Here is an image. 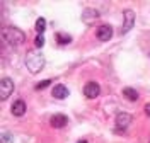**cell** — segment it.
Segmentation results:
<instances>
[{
	"instance_id": "6",
	"label": "cell",
	"mask_w": 150,
	"mask_h": 143,
	"mask_svg": "<svg viewBox=\"0 0 150 143\" xmlns=\"http://www.w3.org/2000/svg\"><path fill=\"white\" fill-rule=\"evenodd\" d=\"M101 94V87L97 82H87L84 85V95L89 99H96L97 95Z\"/></svg>"
},
{
	"instance_id": "7",
	"label": "cell",
	"mask_w": 150,
	"mask_h": 143,
	"mask_svg": "<svg viewBox=\"0 0 150 143\" xmlns=\"http://www.w3.org/2000/svg\"><path fill=\"white\" fill-rule=\"evenodd\" d=\"M131 121H133V118H131L128 113H120V114L116 116V126H118L120 130H126L131 124Z\"/></svg>"
},
{
	"instance_id": "11",
	"label": "cell",
	"mask_w": 150,
	"mask_h": 143,
	"mask_svg": "<svg viewBox=\"0 0 150 143\" xmlns=\"http://www.w3.org/2000/svg\"><path fill=\"white\" fill-rule=\"evenodd\" d=\"M10 111H12V114L14 116H24V113H26V102L22 101V99H17L14 104H12V107H10Z\"/></svg>"
},
{
	"instance_id": "5",
	"label": "cell",
	"mask_w": 150,
	"mask_h": 143,
	"mask_svg": "<svg viewBox=\"0 0 150 143\" xmlns=\"http://www.w3.org/2000/svg\"><path fill=\"white\" fill-rule=\"evenodd\" d=\"M96 36L99 41H109L112 38V27L109 24H103L96 29Z\"/></svg>"
},
{
	"instance_id": "17",
	"label": "cell",
	"mask_w": 150,
	"mask_h": 143,
	"mask_svg": "<svg viewBox=\"0 0 150 143\" xmlns=\"http://www.w3.org/2000/svg\"><path fill=\"white\" fill-rule=\"evenodd\" d=\"M9 142H12V135L4 133L2 135V143H9Z\"/></svg>"
},
{
	"instance_id": "19",
	"label": "cell",
	"mask_w": 150,
	"mask_h": 143,
	"mask_svg": "<svg viewBox=\"0 0 150 143\" xmlns=\"http://www.w3.org/2000/svg\"><path fill=\"white\" fill-rule=\"evenodd\" d=\"M77 143H87V140H79Z\"/></svg>"
},
{
	"instance_id": "2",
	"label": "cell",
	"mask_w": 150,
	"mask_h": 143,
	"mask_svg": "<svg viewBox=\"0 0 150 143\" xmlns=\"http://www.w3.org/2000/svg\"><path fill=\"white\" fill-rule=\"evenodd\" d=\"M4 38L5 41L9 43V44H14V46H17L21 43H24V39H26V34L17 27H7L5 29V32H4Z\"/></svg>"
},
{
	"instance_id": "14",
	"label": "cell",
	"mask_w": 150,
	"mask_h": 143,
	"mask_svg": "<svg viewBox=\"0 0 150 143\" xmlns=\"http://www.w3.org/2000/svg\"><path fill=\"white\" fill-rule=\"evenodd\" d=\"M45 27H46V20L43 17H39L36 20V32L38 34H45Z\"/></svg>"
},
{
	"instance_id": "4",
	"label": "cell",
	"mask_w": 150,
	"mask_h": 143,
	"mask_svg": "<svg viewBox=\"0 0 150 143\" xmlns=\"http://www.w3.org/2000/svg\"><path fill=\"white\" fill-rule=\"evenodd\" d=\"M12 92H14V82L10 80L9 77H4L2 84H0V97H2V101L9 99L12 95Z\"/></svg>"
},
{
	"instance_id": "20",
	"label": "cell",
	"mask_w": 150,
	"mask_h": 143,
	"mask_svg": "<svg viewBox=\"0 0 150 143\" xmlns=\"http://www.w3.org/2000/svg\"><path fill=\"white\" fill-rule=\"evenodd\" d=\"M149 56H150V53H149Z\"/></svg>"
},
{
	"instance_id": "1",
	"label": "cell",
	"mask_w": 150,
	"mask_h": 143,
	"mask_svg": "<svg viewBox=\"0 0 150 143\" xmlns=\"http://www.w3.org/2000/svg\"><path fill=\"white\" fill-rule=\"evenodd\" d=\"M26 67L31 73H38V72H41L43 67H45V56H43V53L41 51H38V49H31L28 51V56H26Z\"/></svg>"
},
{
	"instance_id": "3",
	"label": "cell",
	"mask_w": 150,
	"mask_h": 143,
	"mask_svg": "<svg viewBox=\"0 0 150 143\" xmlns=\"http://www.w3.org/2000/svg\"><path fill=\"white\" fill-rule=\"evenodd\" d=\"M135 24V12L131 9H126L123 12V26H121V34H126L130 29H133Z\"/></svg>"
},
{
	"instance_id": "16",
	"label": "cell",
	"mask_w": 150,
	"mask_h": 143,
	"mask_svg": "<svg viewBox=\"0 0 150 143\" xmlns=\"http://www.w3.org/2000/svg\"><path fill=\"white\" fill-rule=\"evenodd\" d=\"M43 44H45V36H43V34H38L36 39H34V46H36V49L43 48Z\"/></svg>"
},
{
	"instance_id": "15",
	"label": "cell",
	"mask_w": 150,
	"mask_h": 143,
	"mask_svg": "<svg viewBox=\"0 0 150 143\" xmlns=\"http://www.w3.org/2000/svg\"><path fill=\"white\" fill-rule=\"evenodd\" d=\"M51 84H53V82H51L50 78H46V80H41L39 84H36V90H43V89H46V87H50Z\"/></svg>"
},
{
	"instance_id": "13",
	"label": "cell",
	"mask_w": 150,
	"mask_h": 143,
	"mask_svg": "<svg viewBox=\"0 0 150 143\" xmlns=\"http://www.w3.org/2000/svg\"><path fill=\"white\" fill-rule=\"evenodd\" d=\"M56 41L60 44H68L72 41V36L70 34H63V32H56Z\"/></svg>"
},
{
	"instance_id": "10",
	"label": "cell",
	"mask_w": 150,
	"mask_h": 143,
	"mask_svg": "<svg viewBox=\"0 0 150 143\" xmlns=\"http://www.w3.org/2000/svg\"><path fill=\"white\" fill-rule=\"evenodd\" d=\"M67 123H68V118L65 114H53L50 118V124L53 128H63L67 126Z\"/></svg>"
},
{
	"instance_id": "8",
	"label": "cell",
	"mask_w": 150,
	"mask_h": 143,
	"mask_svg": "<svg viewBox=\"0 0 150 143\" xmlns=\"http://www.w3.org/2000/svg\"><path fill=\"white\" fill-rule=\"evenodd\" d=\"M97 19H99V12L96 9H92V7H89V9H85L82 12V20L85 24H92L94 20H97Z\"/></svg>"
},
{
	"instance_id": "12",
	"label": "cell",
	"mask_w": 150,
	"mask_h": 143,
	"mask_svg": "<svg viewBox=\"0 0 150 143\" xmlns=\"http://www.w3.org/2000/svg\"><path fill=\"white\" fill-rule=\"evenodd\" d=\"M123 97H126L128 101L135 102V101H138V92L135 89H131V87H126V89H123Z\"/></svg>"
},
{
	"instance_id": "9",
	"label": "cell",
	"mask_w": 150,
	"mask_h": 143,
	"mask_svg": "<svg viewBox=\"0 0 150 143\" xmlns=\"http://www.w3.org/2000/svg\"><path fill=\"white\" fill-rule=\"evenodd\" d=\"M51 94H53L55 99H67V97L70 95V92H68V89H67L63 84H56V85L53 87V90H51Z\"/></svg>"
},
{
	"instance_id": "18",
	"label": "cell",
	"mask_w": 150,
	"mask_h": 143,
	"mask_svg": "<svg viewBox=\"0 0 150 143\" xmlns=\"http://www.w3.org/2000/svg\"><path fill=\"white\" fill-rule=\"evenodd\" d=\"M145 114L150 118V102H149V104H145Z\"/></svg>"
}]
</instances>
